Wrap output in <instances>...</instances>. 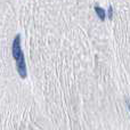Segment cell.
<instances>
[{
  "label": "cell",
  "mask_w": 130,
  "mask_h": 130,
  "mask_svg": "<svg viewBox=\"0 0 130 130\" xmlns=\"http://www.w3.org/2000/svg\"><path fill=\"white\" fill-rule=\"evenodd\" d=\"M11 55L16 62V69L17 73L21 76V79H25L27 76V70H26V63H25L24 54L21 48V34H16L14 38L13 43H11Z\"/></svg>",
  "instance_id": "cell-1"
},
{
  "label": "cell",
  "mask_w": 130,
  "mask_h": 130,
  "mask_svg": "<svg viewBox=\"0 0 130 130\" xmlns=\"http://www.w3.org/2000/svg\"><path fill=\"white\" fill-rule=\"evenodd\" d=\"M94 9H95V11H96V15L98 16L99 20H101L102 22H104V21H105V18H106V11H105V9H103L102 7H99L98 5H95Z\"/></svg>",
  "instance_id": "cell-2"
},
{
  "label": "cell",
  "mask_w": 130,
  "mask_h": 130,
  "mask_svg": "<svg viewBox=\"0 0 130 130\" xmlns=\"http://www.w3.org/2000/svg\"><path fill=\"white\" fill-rule=\"evenodd\" d=\"M107 17H108V20H112L113 18V7L112 6H110L108 7V10H107Z\"/></svg>",
  "instance_id": "cell-3"
},
{
  "label": "cell",
  "mask_w": 130,
  "mask_h": 130,
  "mask_svg": "<svg viewBox=\"0 0 130 130\" xmlns=\"http://www.w3.org/2000/svg\"><path fill=\"white\" fill-rule=\"evenodd\" d=\"M124 101H126V104H127V106H128V110H129V112H130V99L129 98H126Z\"/></svg>",
  "instance_id": "cell-4"
}]
</instances>
